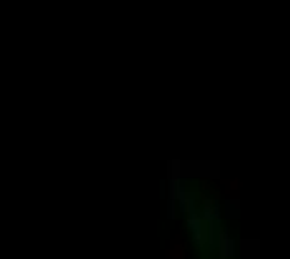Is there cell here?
<instances>
[{"label":"cell","mask_w":290,"mask_h":259,"mask_svg":"<svg viewBox=\"0 0 290 259\" xmlns=\"http://www.w3.org/2000/svg\"><path fill=\"white\" fill-rule=\"evenodd\" d=\"M233 252H235V242L225 232H220V239H218V254H220V259H230Z\"/></svg>","instance_id":"1"},{"label":"cell","mask_w":290,"mask_h":259,"mask_svg":"<svg viewBox=\"0 0 290 259\" xmlns=\"http://www.w3.org/2000/svg\"><path fill=\"white\" fill-rule=\"evenodd\" d=\"M225 214H228V217H238V202H235V199H233V202L228 199V204H225Z\"/></svg>","instance_id":"2"}]
</instances>
